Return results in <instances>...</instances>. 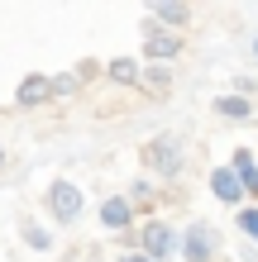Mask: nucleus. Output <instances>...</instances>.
Here are the masks:
<instances>
[{
  "label": "nucleus",
  "instance_id": "nucleus-1",
  "mask_svg": "<svg viewBox=\"0 0 258 262\" xmlns=\"http://www.w3.org/2000/svg\"><path fill=\"white\" fill-rule=\"evenodd\" d=\"M139 253H148L153 262H172V257H182V234L168 220H148L139 234Z\"/></svg>",
  "mask_w": 258,
  "mask_h": 262
},
{
  "label": "nucleus",
  "instance_id": "nucleus-2",
  "mask_svg": "<svg viewBox=\"0 0 258 262\" xmlns=\"http://www.w3.org/2000/svg\"><path fill=\"white\" fill-rule=\"evenodd\" d=\"M220 253V234L215 224H187V234H182V262H215Z\"/></svg>",
  "mask_w": 258,
  "mask_h": 262
},
{
  "label": "nucleus",
  "instance_id": "nucleus-3",
  "mask_svg": "<svg viewBox=\"0 0 258 262\" xmlns=\"http://www.w3.org/2000/svg\"><path fill=\"white\" fill-rule=\"evenodd\" d=\"M82 205H86V200H82V191H77V181H53V186H48V214H53V220L57 224H72V220H77V214H82Z\"/></svg>",
  "mask_w": 258,
  "mask_h": 262
},
{
  "label": "nucleus",
  "instance_id": "nucleus-4",
  "mask_svg": "<svg viewBox=\"0 0 258 262\" xmlns=\"http://www.w3.org/2000/svg\"><path fill=\"white\" fill-rule=\"evenodd\" d=\"M210 195L215 200H225V205H239L244 210V181H239V172L234 167H215V172H210Z\"/></svg>",
  "mask_w": 258,
  "mask_h": 262
},
{
  "label": "nucleus",
  "instance_id": "nucleus-5",
  "mask_svg": "<svg viewBox=\"0 0 258 262\" xmlns=\"http://www.w3.org/2000/svg\"><path fill=\"white\" fill-rule=\"evenodd\" d=\"M148 162H153L163 177H177L182 152H177V143H172V138H153V143H148Z\"/></svg>",
  "mask_w": 258,
  "mask_h": 262
},
{
  "label": "nucleus",
  "instance_id": "nucleus-6",
  "mask_svg": "<svg viewBox=\"0 0 258 262\" xmlns=\"http://www.w3.org/2000/svg\"><path fill=\"white\" fill-rule=\"evenodd\" d=\"M129 220H134V200L129 195H110L101 205V224L105 229H129Z\"/></svg>",
  "mask_w": 258,
  "mask_h": 262
},
{
  "label": "nucleus",
  "instance_id": "nucleus-7",
  "mask_svg": "<svg viewBox=\"0 0 258 262\" xmlns=\"http://www.w3.org/2000/svg\"><path fill=\"white\" fill-rule=\"evenodd\" d=\"M48 96H53V81H48V76H24L19 91H14V100H19V105H43Z\"/></svg>",
  "mask_w": 258,
  "mask_h": 262
},
{
  "label": "nucleus",
  "instance_id": "nucleus-8",
  "mask_svg": "<svg viewBox=\"0 0 258 262\" xmlns=\"http://www.w3.org/2000/svg\"><path fill=\"white\" fill-rule=\"evenodd\" d=\"M230 167L239 172V181H244V191H249V195H258V158H253V152H249V148H239Z\"/></svg>",
  "mask_w": 258,
  "mask_h": 262
},
{
  "label": "nucleus",
  "instance_id": "nucleus-9",
  "mask_svg": "<svg viewBox=\"0 0 258 262\" xmlns=\"http://www.w3.org/2000/svg\"><path fill=\"white\" fill-rule=\"evenodd\" d=\"M144 48H148V57H177V53H182V38H177V34H158V29H148V43H144Z\"/></svg>",
  "mask_w": 258,
  "mask_h": 262
},
{
  "label": "nucleus",
  "instance_id": "nucleus-10",
  "mask_svg": "<svg viewBox=\"0 0 258 262\" xmlns=\"http://www.w3.org/2000/svg\"><path fill=\"white\" fill-rule=\"evenodd\" d=\"M215 110H220L225 119H253V105H249L244 96H220V100H215Z\"/></svg>",
  "mask_w": 258,
  "mask_h": 262
},
{
  "label": "nucleus",
  "instance_id": "nucleus-11",
  "mask_svg": "<svg viewBox=\"0 0 258 262\" xmlns=\"http://www.w3.org/2000/svg\"><path fill=\"white\" fill-rule=\"evenodd\" d=\"M24 243H29V248H38V253H53V234H48V229H38L34 220H24Z\"/></svg>",
  "mask_w": 258,
  "mask_h": 262
},
{
  "label": "nucleus",
  "instance_id": "nucleus-12",
  "mask_svg": "<svg viewBox=\"0 0 258 262\" xmlns=\"http://www.w3.org/2000/svg\"><path fill=\"white\" fill-rule=\"evenodd\" d=\"M153 19H163V24H187V19H191V10H187V5H172V0H168V5H153Z\"/></svg>",
  "mask_w": 258,
  "mask_h": 262
},
{
  "label": "nucleus",
  "instance_id": "nucleus-13",
  "mask_svg": "<svg viewBox=\"0 0 258 262\" xmlns=\"http://www.w3.org/2000/svg\"><path fill=\"white\" fill-rule=\"evenodd\" d=\"M110 76H115V81H139V62H134V57H115Z\"/></svg>",
  "mask_w": 258,
  "mask_h": 262
},
{
  "label": "nucleus",
  "instance_id": "nucleus-14",
  "mask_svg": "<svg viewBox=\"0 0 258 262\" xmlns=\"http://www.w3.org/2000/svg\"><path fill=\"white\" fill-rule=\"evenodd\" d=\"M239 229L258 243V205H244V210H239Z\"/></svg>",
  "mask_w": 258,
  "mask_h": 262
},
{
  "label": "nucleus",
  "instance_id": "nucleus-15",
  "mask_svg": "<svg viewBox=\"0 0 258 262\" xmlns=\"http://www.w3.org/2000/svg\"><path fill=\"white\" fill-rule=\"evenodd\" d=\"M120 262H153L148 253H120Z\"/></svg>",
  "mask_w": 258,
  "mask_h": 262
},
{
  "label": "nucleus",
  "instance_id": "nucleus-16",
  "mask_svg": "<svg viewBox=\"0 0 258 262\" xmlns=\"http://www.w3.org/2000/svg\"><path fill=\"white\" fill-rule=\"evenodd\" d=\"M253 57H258V38H253Z\"/></svg>",
  "mask_w": 258,
  "mask_h": 262
}]
</instances>
